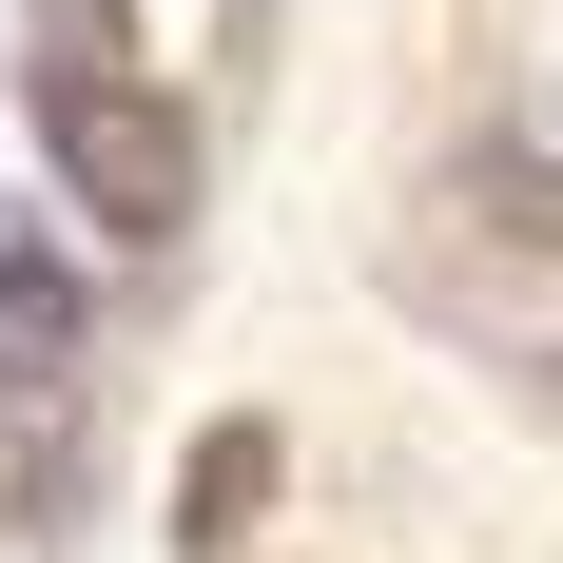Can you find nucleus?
<instances>
[{
    "label": "nucleus",
    "mask_w": 563,
    "mask_h": 563,
    "mask_svg": "<svg viewBox=\"0 0 563 563\" xmlns=\"http://www.w3.org/2000/svg\"><path fill=\"white\" fill-rule=\"evenodd\" d=\"M40 156L98 195V233H195V117L156 98V78H117V58H78V78H40Z\"/></svg>",
    "instance_id": "1"
},
{
    "label": "nucleus",
    "mask_w": 563,
    "mask_h": 563,
    "mask_svg": "<svg viewBox=\"0 0 563 563\" xmlns=\"http://www.w3.org/2000/svg\"><path fill=\"white\" fill-rule=\"evenodd\" d=\"M466 273H563V156L544 136H466L428 175V291H466Z\"/></svg>",
    "instance_id": "2"
},
{
    "label": "nucleus",
    "mask_w": 563,
    "mask_h": 563,
    "mask_svg": "<svg viewBox=\"0 0 563 563\" xmlns=\"http://www.w3.org/2000/svg\"><path fill=\"white\" fill-rule=\"evenodd\" d=\"M253 506H273V428H195V466H175V563H233Z\"/></svg>",
    "instance_id": "3"
},
{
    "label": "nucleus",
    "mask_w": 563,
    "mask_h": 563,
    "mask_svg": "<svg viewBox=\"0 0 563 563\" xmlns=\"http://www.w3.org/2000/svg\"><path fill=\"white\" fill-rule=\"evenodd\" d=\"M78 369V273L58 253H0V408H40Z\"/></svg>",
    "instance_id": "4"
},
{
    "label": "nucleus",
    "mask_w": 563,
    "mask_h": 563,
    "mask_svg": "<svg viewBox=\"0 0 563 563\" xmlns=\"http://www.w3.org/2000/svg\"><path fill=\"white\" fill-rule=\"evenodd\" d=\"M78 58H117V0H40V78H78Z\"/></svg>",
    "instance_id": "5"
}]
</instances>
